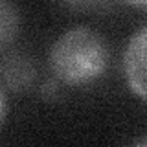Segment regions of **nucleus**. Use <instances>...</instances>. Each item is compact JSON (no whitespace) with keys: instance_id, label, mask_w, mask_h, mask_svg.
Listing matches in <instances>:
<instances>
[{"instance_id":"nucleus-1","label":"nucleus","mask_w":147,"mask_h":147,"mask_svg":"<svg viewBox=\"0 0 147 147\" xmlns=\"http://www.w3.org/2000/svg\"><path fill=\"white\" fill-rule=\"evenodd\" d=\"M109 64V48L94 30L85 26L64 31L52 46L50 66L59 81L83 86L99 79Z\"/></svg>"},{"instance_id":"nucleus-5","label":"nucleus","mask_w":147,"mask_h":147,"mask_svg":"<svg viewBox=\"0 0 147 147\" xmlns=\"http://www.w3.org/2000/svg\"><path fill=\"white\" fill-rule=\"evenodd\" d=\"M64 2L74 7H98V6H103L109 0H64Z\"/></svg>"},{"instance_id":"nucleus-6","label":"nucleus","mask_w":147,"mask_h":147,"mask_svg":"<svg viewBox=\"0 0 147 147\" xmlns=\"http://www.w3.org/2000/svg\"><path fill=\"white\" fill-rule=\"evenodd\" d=\"M6 114H7V101H6V94H4V90L0 88V127H2L4 119H6Z\"/></svg>"},{"instance_id":"nucleus-7","label":"nucleus","mask_w":147,"mask_h":147,"mask_svg":"<svg viewBox=\"0 0 147 147\" xmlns=\"http://www.w3.org/2000/svg\"><path fill=\"white\" fill-rule=\"evenodd\" d=\"M55 92H57V83H55L53 79L48 81L46 85H42V96L44 98H52Z\"/></svg>"},{"instance_id":"nucleus-8","label":"nucleus","mask_w":147,"mask_h":147,"mask_svg":"<svg viewBox=\"0 0 147 147\" xmlns=\"http://www.w3.org/2000/svg\"><path fill=\"white\" fill-rule=\"evenodd\" d=\"M125 2L132 4V6H136V7H147V0H125Z\"/></svg>"},{"instance_id":"nucleus-9","label":"nucleus","mask_w":147,"mask_h":147,"mask_svg":"<svg viewBox=\"0 0 147 147\" xmlns=\"http://www.w3.org/2000/svg\"><path fill=\"white\" fill-rule=\"evenodd\" d=\"M136 145H147V138H144V140H138Z\"/></svg>"},{"instance_id":"nucleus-3","label":"nucleus","mask_w":147,"mask_h":147,"mask_svg":"<svg viewBox=\"0 0 147 147\" xmlns=\"http://www.w3.org/2000/svg\"><path fill=\"white\" fill-rule=\"evenodd\" d=\"M35 79V64L24 53H7L0 59V83L13 92L30 88Z\"/></svg>"},{"instance_id":"nucleus-2","label":"nucleus","mask_w":147,"mask_h":147,"mask_svg":"<svg viewBox=\"0 0 147 147\" xmlns=\"http://www.w3.org/2000/svg\"><path fill=\"white\" fill-rule=\"evenodd\" d=\"M123 74L138 98L147 101V26L138 30L123 53Z\"/></svg>"},{"instance_id":"nucleus-4","label":"nucleus","mask_w":147,"mask_h":147,"mask_svg":"<svg viewBox=\"0 0 147 147\" xmlns=\"http://www.w3.org/2000/svg\"><path fill=\"white\" fill-rule=\"evenodd\" d=\"M20 30V15L11 0H0V50L15 40Z\"/></svg>"}]
</instances>
